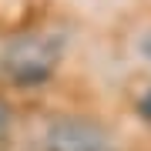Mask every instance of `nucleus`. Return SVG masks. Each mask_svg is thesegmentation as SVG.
<instances>
[{
  "mask_svg": "<svg viewBox=\"0 0 151 151\" xmlns=\"http://www.w3.org/2000/svg\"><path fill=\"white\" fill-rule=\"evenodd\" d=\"M60 60V40L50 34H24L14 37L4 50V70L17 84H40L54 74Z\"/></svg>",
  "mask_w": 151,
  "mask_h": 151,
  "instance_id": "nucleus-1",
  "label": "nucleus"
},
{
  "mask_svg": "<svg viewBox=\"0 0 151 151\" xmlns=\"http://www.w3.org/2000/svg\"><path fill=\"white\" fill-rule=\"evenodd\" d=\"M4 128H7V108L0 104V131H4Z\"/></svg>",
  "mask_w": 151,
  "mask_h": 151,
  "instance_id": "nucleus-4",
  "label": "nucleus"
},
{
  "mask_svg": "<svg viewBox=\"0 0 151 151\" xmlns=\"http://www.w3.org/2000/svg\"><path fill=\"white\" fill-rule=\"evenodd\" d=\"M145 54H148V60H151V37L145 40Z\"/></svg>",
  "mask_w": 151,
  "mask_h": 151,
  "instance_id": "nucleus-5",
  "label": "nucleus"
},
{
  "mask_svg": "<svg viewBox=\"0 0 151 151\" xmlns=\"http://www.w3.org/2000/svg\"><path fill=\"white\" fill-rule=\"evenodd\" d=\"M47 151H114L111 138L91 121H60L47 134Z\"/></svg>",
  "mask_w": 151,
  "mask_h": 151,
  "instance_id": "nucleus-2",
  "label": "nucleus"
},
{
  "mask_svg": "<svg viewBox=\"0 0 151 151\" xmlns=\"http://www.w3.org/2000/svg\"><path fill=\"white\" fill-rule=\"evenodd\" d=\"M138 111H141V114H145V118L151 121V91H148L145 97H141V104H138Z\"/></svg>",
  "mask_w": 151,
  "mask_h": 151,
  "instance_id": "nucleus-3",
  "label": "nucleus"
}]
</instances>
